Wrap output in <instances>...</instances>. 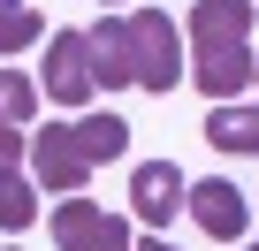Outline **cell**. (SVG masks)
Returning <instances> with one entry per match:
<instances>
[{"label": "cell", "mask_w": 259, "mask_h": 251, "mask_svg": "<svg viewBox=\"0 0 259 251\" xmlns=\"http://www.w3.org/2000/svg\"><path fill=\"white\" fill-rule=\"evenodd\" d=\"M183 76L221 107L251 84V8L244 0H198L191 8V69Z\"/></svg>", "instance_id": "1"}, {"label": "cell", "mask_w": 259, "mask_h": 251, "mask_svg": "<svg viewBox=\"0 0 259 251\" xmlns=\"http://www.w3.org/2000/svg\"><path fill=\"white\" fill-rule=\"evenodd\" d=\"M122 31H130V69H138V84H145V91H176V76H183L176 16H168V8H130Z\"/></svg>", "instance_id": "2"}, {"label": "cell", "mask_w": 259, "mask_h": 251, "mask_svg": "<svg viewBox=\"0 0 259 251\" xmlns=\"http://www.w3.org/2000/svg\"><path fill=\"white\" fill-rule=\"evenodd\" d=\"M54 243L61 251H130V221L92 206V198H61L54 206Z\"/></svg>", "instance_id": "3"}, {"label": "cell", "mask_w": 259, "mask_h": 251, "mask_svg": "<svg viewBox=\"0 0 259 251\" xmlns=\"http://www.w3.org/2000/svg\"><path fill=\"white\" fill-rule=\"evenodd\" d=\"M46 99L54 107H84L99 84H92V54H84V31H54V46H46Z\"/></svg>", "instance_id": "4"}, {"label": "cell", "mask_w": 259, "mask_h": 251, "mask_svg": "<svg viewBox=\"0 0 259 251\" xmlns=\"http://www.w3.org/2000/svg\"><path fill=\"white\" fill-rule=\"evenodd\" d=\"M84 175H92V160L76 153V137H69V130H38V137H31V183H38V190L76 198V190H84Z\"/></svg>", "instance_id": "5"}, {"label": "cell", "mask_w": 259, "mask_h": 251, "mask_svg": "<svg viewBox=\"0 0 259 251\" xmlns=\"http://www.w3.org/2000/svg\"><path fill=\"white\" fill-rule=\"evenodd\" d=\"M130 206H138L145 228H168L176 206H183V168H176V160H138V175H130Z\"/></svg>", "instance_id": "6"}, {"label": "cell", "mask_w": 259, "mask_h": 251, "mask_svg": "<svg viewBox=\"0 0 259 251\" xmlns=\"http://www.w3.org/2000/svg\"><path fill=\"white\" fill-rule=\"evenodd\" d=\"M183 206H191V221L206 228V236H221V243H236L244 236V198H236V183H221V175H206V183H183Z\"/></svg>", "instance_id": "7"}, {"label": "cell", "mask_w": 259, "mask_h": 251, "mask_svg": "<svg viewBox=\"0 0 259 251\" xmlns=\"http://www.w3.org/2000/svg\"><path fill=\"white\" fill-rule=\"evenodd\" d=\"M84 54H92V84H99V91L138 84V69H130V31H122V16H114V8L84 31Z\"/></svg>", "instance_id": "8"}, {"label": "cell", "mask_w": 259, "mask_h": 251, "mask_svg": "<svg viewBox=\"0 0 259 251\" xmlns=\"http://www.w3.org/2000/svg\"><path fill=\"white\" fill-rule=\"evenodd\" d=\"M69 137H76V153L99 168V160H122V153H130V122H122V114H84V122H69Z\"/></svg>", "instance_id": "9"}, {"label": "cell", "mask_w": 259, "mask_h": 251, "mask_svg": "<svg viewBox=\"0 0 259 251\" xmlns=\"http://www.w3.org/2000/svg\"><path fill=\"white\" fill-rule=\"evenodd\" d=\"M206 145L213 153H259V107H213L206 114Z\"/></svg>", "instance_id": "10"}, {"label": "cell", "mask_w": 259, "mask_h": 251, "mask_svg": "<svg viewBox=\"0 0 259 251\" xmlns=\"http://www.w3.org/2000/svg\"><path fill=\"white\" fill-rule=\"evenodd\" d=\"M38 221V183L16 175V168H0V236H23Z\"/></svg>", "instance_id": "11"}, {"label": "cell", "mask_w": 259, "mask_h": 251, "mask_svg": "<svg viewBox=\"0 0 259 251\" xmlns=\"http://www.w3.org/2000/svg\"><path fill=\"white\" fill-rule=\"evenodd\" d=\"M38 38H46V23H38L31 0H0V54H23V46H38Z\"/></svg>", "instance_id": "12"}, {"label": "cell", "mask_w": 259, "mask_h": 251, "mask_svg": "<svg viewBox=\"0 0 259 251\" xmlns=\"http://www.w3.org/2000/svg\"><path fill=\"white\" fill-rule=\"evenodd\" d=\"M31 114H38V84L16 76V69H0V130H23Z\"/></svg>", "instance_id": "13"}, {"label": "cell", "mask_w": 259, "mask_h": 251, "mask_svg": "<svg viewBox=\"0 0 259 251\" xmlns=\"http://www.w3.org/2000/svg\"><path fill=\"white\" fill-rule=\"evenodd\" d=\"M23 153H31V137H23V130H0V168H16Z\"/></svg>", "instance_id": "14"}, {"label": "cell", "mask_w": 259, "mask_h": 251, "mask_svg": "<svg viewBox=\"0 0 259 251\" xmlns=\"http://www.w3.org/2000/svg\"><path fill=\"white\" fill-rule=\"evenodd\" d=\"M130 251H176V243H160V236H153V243H130Z\"/></svg>", "instance_id": "15"}, {"label": "cell", "mask_w": 259, "mask_h": 251, "mask_svg": "<svg viewBox=\"0 0 259 251\" xmlns=\"http://www.w3.org/2000/svg\"><path fill=\"white\" fill-rule=\"evenodd\" d=\"M251 84H259V54H251Z\"/></svg>", "instance_id": "16"}, {"label": "cell", "mask_w": 259, "mask_h": 251, "mask_svg": "<svg viewBox=\"0 0 259 251\" xmlns=\"http://www.w3.org/2000/svg\"><path fill=\"white\" fill-rule=\"evenodd\" d=\"M107 8H122V0H107Z\"/></svg>", "instance_id": "17"}, {"label": "cell", "mask_w": 259, "mask_h": 251, "mask_svg": "<svg viewBox=\"0 0 259 251\" xmlns=\"http://www.w3.org/2000/svg\"><path fill=\"white\" fill-rule=\"evenodd\" d=\"M0 251H8V243H0Z\"/></svg>", "instance_id": "18"}, {"label": "cell", "mask_w": 259, "mask_h": 251, "mask_svg": "<svg viewBox=\"0 0 259 251\" xmlns=\"http://www.w3.org/2000/svg\"><path fill=\"white\" fill-rule=\"evenodd\" d=\"M251 16H259V8H251Z\"/></svg>", "instance_id": "19"}, {"label": "cell", "mask_w": 259, "mask_h": 251, "mask_svg": "<svg viewBox=\"0 0 259 251\" xmlns=\"http://www.w3.org/2000/svg\"><path fill=\"white\" fill-rule=\"evenodd\" d=\"M251 251H259V243H251Z\"/></svg>", "instance_id": "20"}]
</instances>
